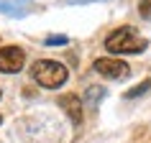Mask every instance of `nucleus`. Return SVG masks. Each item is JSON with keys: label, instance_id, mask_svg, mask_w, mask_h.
Listing matches in <instances>:
<instances>
[{"label": "nucleus", "instance_id": "7ed1b4c3", "mask_svg": "<svg viewBox=\"0 0 151 143\" xmlns=\"http://www.w3.org/2000/svg\"><path fill=\"white\" fill-rule=\"evenodd\" d=\"M92 66H95L97 74H103L108 79H120V77H128V72H131V66L115 56H100V59H95Z\"/></svg>", "mask_w": 151, "mask_h": 143}, {"label": "nucleus", "instance_id": "f03ea898", "mask_svg": "<svg viewBox=\"0 0 151 143\" xmlns=\"http://www.w3.org/2000/svg\"><path fill=\"white\" fill-rule=\"evenodd\" d=\"M31 77L36 84L46 89H59L64 82L69 79V69L64 66L62 61H54V59H39V61L31 66Z\"/></svg>", "mask_w": 151, "mask_h": 143}, {"label": "nucleus", "instance_id": "1a4fd4ad", "mask_svg": "<svg viewBox=\"0 0 151 143\" xmlns=\"http://www.w3.org/2000/svg\"><path fill=\"white\" fill-rule=\"evenodd\" d=\"M0 123H3V118H0Z\"/></svg>", "mask_w": 151, "mask_h": 143}, {"label": "nucleus", "instance_id": "6e6552de", "mask_svg": "<svg viewBox=\"0 0 151 143\" xmlns=\"http://www.w3.org/2000/svg\"><path fill=\"white\" fill-rule=\"evenodd\" d=\"M0 97H3V89H0Z\"/></svg>", "mask_w": 151, "mask_h": 143}, {"label": "nucleus", "instance_id": "20e7f679", "mask_svg": "<svg viewBox=\"0 0 151 143\" xmlns=\"http://www.w3.org/2000/svg\"><path fill=\"white\" fill-rule=\"evenodd\" d=\"M26 64V51L21 46H3L0 49V72L5 74H16L23 69Z\"/></svg>", "mask_w": 151, "mask_h": 143}, {"label": "nucleus", "instance_id": "39448f33", "mask_svg": "<svg viewBox=\"0 0 151 143\" xmlns=\"http://www.w3.org/2000/svg\"><path fill=\"white\" fill-rule=\"evenodd\" d=\"M59 107L72 118L74 125H80V123H82V102H80V97L74 95V92H67V95L59 97Z\"/></svg>", "mask_w": 151, "mask_h": 143}, {"label": "nucleus", "instance_id": "f257e3e1", "mask_svg": "<svg viewBox=\"0 0 151 143\" xmlns=\"http://www.w3.org/2000/svg\"><path fill=\"white\" fill-rule=\"evenodd\" d=\"M149 46L143 36H138L133 26H120L115 31L105 39V49L110 51V54H138L143 49Z\"/></svg>", "mask_w": 151, "mask_h": 143}, {"label": "nucleus", "instance_id": "0eeeda50", "mask_svg": "<svg viewBox=\"0 0 151 143\" xmlns=\"http://www.w3.org/2000/svg\"><path fill=\"white\" fill-rule=\"evenodd\" d=\"M149 84H151V82L146 79V82H143V84H138V87H133V89H131V92H128L126 97H138V95H141V92H143V89H149Z\"/></svg>", "mask_w": 151, "mask_h": 143}, {"label": "nucleus", "instance_id": "423d86ee", "mask_svg": "<svg viewBox=\"0 0 151 143\" xmlns=\"http://www.w3.org/2000/svg\"><path fill=\"white\" fill-rule=\"evenodd\" d=\"M138 10H141L143 18H151V0H141L138 3Z\"/></svg>", "mask_w": 151, "mask_h": 143}]
</instances>
